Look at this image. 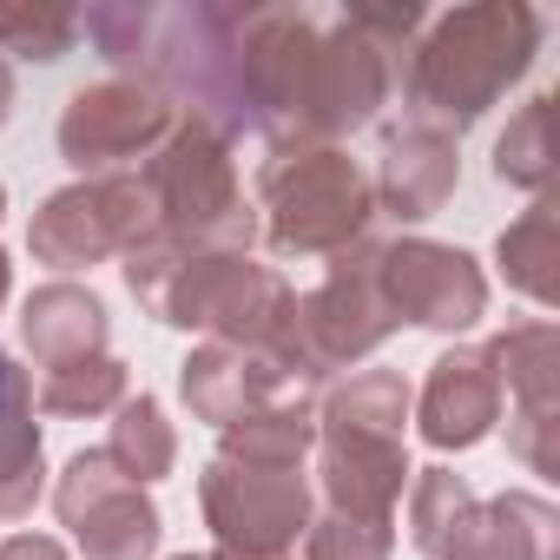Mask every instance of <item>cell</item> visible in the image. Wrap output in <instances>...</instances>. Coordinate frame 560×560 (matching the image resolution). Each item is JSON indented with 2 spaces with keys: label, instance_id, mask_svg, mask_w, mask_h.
I'll use <instances>...</instances> for the list:
<instances>
[{
  "label": "cell",
  "instance_id": "6da1fadb",
  "mask_svg": "<svg viewBox=\"0 0 560 560\" xmlns=\"http://www.w3.org/2000/svg\"><path fill=\"white\" fill-rule=\"evenodd\" d=\"M0 396H8V370H0Z\"/></svg>",
  "mask_w": 560,
  "mask_h": 560
}]
</instances>
